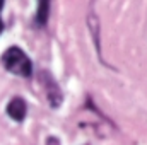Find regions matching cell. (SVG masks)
Masks as SVG:
<instances>
[{"instance_id": "5", "label": "cell", "mask_w": 147, "mask_h": 145, "mask_svg": "<svg viewBox=\"0 0 147 145\" xmlns=\"http://www.w3.org/2000/svg\"><path fill=\"white\" fill-rule=\"evenodd\" d=\"M48 145H58V140L57 138H48V142H46Z\"/></svg>"}, {"instance_id": "1", "label": "cell", "mask_w": 147, "mask_h": 145, "mask_svg": "<svg viewBox=\"0 0 147 145\" xmlns=\"http://www.w3.org/2000/svg\"><path fill=\"white\" fill-rule=\"evenodd\" d=\"M2 62H3V67L14 75H19V77H29L33 73V65H31V60L29 56L17 46H10L3 56H2Z\"/></svg>"}, {"instance_id": "3", "label": "cell", "mask_w": 147, "mask_h": 145, "mask_svg": "<svg viewBox=\"0 0 147 145\" xmlns=\"http://www.w3.org/2000/svg\"><path fill=\"white\" fill-rule=\"evenodd\" d=\"M43 80H45V87H46V91H48V101L51 103V106H53V108L60 106V103H62L60 87L57 85V82H55L50 75H45V73H43Z\"/></svg>"}, {"instance_id": "2", "label": "cell", "mask_w": 147, "mask_h": 145, "mask_svg": "<svg viewBox=\"0 0 147 145\" xmlns=\"http://www.w3.org/2000/svg\"><path fill=\"white\" fill-rule=\"evenodd\" d=\"M26 113H28V104H26V101L22 97H14L7 104V114L14 121H22L24 116H26Z\"/></svg>"}, {"instance_id": "7", "label": "cell", "mask_w": 147, "mask_h": 145, "mask_svg": "<svg viewBox=\"0 0 147 145\" xmlns=\"http://www.w3.org/2000/svg\"><path fill=\"white\" fill-rule=\"evenodd\" d=\"M2 7H3V2H2V0H0V9H2Z\"/></svg>"}, {"instance_id": "4", "label": "cell", "mask_w": 147, "mask_h": 145, "mask_svg": "<svg viewBox=\"0 0 147 145\" xmlns=\"http://www.w3.org/2000/svg\"><path fill=\"white\" fill-rule=\"evenodd\" d=\"M48 15H50V2H39L38 3V14H36L38 26H45L48 22Z\"/></svg>"}, {"instance_id": "6", "label": "cell", "mask_w": 147, "mask_h": 145, "mask_svg": "<svg viewBox=\"0 0 147 145\" xmlns=\"http://www.w3.org/2000/svg\"><path fill=\"white\" fill-rule=\"evenodd\" d=\"M2 31H3V21L0 19V34H2Z\"/></svg>"}]
</instances>
